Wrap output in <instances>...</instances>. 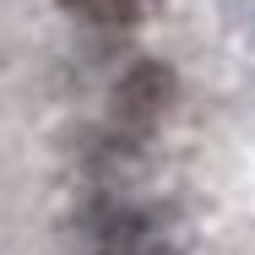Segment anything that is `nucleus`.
I'll return each instance as SVG.
<instances>
[{"label":"nucleus","mask_w":255,"mask_h":255,"mask_svg":"<svg viewBox=\"0 0 255 255\" xmlns=\"http://www.w3.org/2000/svg\"><path fill=\"white\" fill-rule=\"evenodd\" d=\"M168 103H174V71H168L163 60H136V65L114 82L109 114H114V125H120L125 136H147L157 120L168 114Z\"/></svg>","instance_id":"nucleus-1"},{"label":"nucleus","mask_w":255,"mask_h":255,"mask_svg":"<svg viewBox=\"0 0 255 255\" xmlns=\"http://www.w3.org/2000/svg\"><path fill=\"white\" fill-rule=\"evenodd\" d=\"M103 245L98 255H179L168 239H163V228H157L147 212H130V206H120V212H109L103 217Z\"/></svg>","instance_id":"nucleus-2"},{"label":"nucleus","mask_w":255,"mask_h":255,"mask_svg":"<svg viewBox=\"0 0 255 255\" xmlns=\"http://www.w3.org/2000/svg\"><path fill=\"white\" fill-rule=\"evenodd\" d=\"M60 5L82 22H98V27H130L147 11V0H60Z\"/></svg>","instance_id":"nucleus-3"}]
</instances>
